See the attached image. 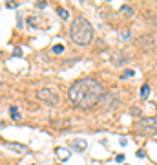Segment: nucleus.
Wrapping results in <instances>:
<instances>
[{"mask_svg":"<svg viewBox=\"0 0 157 165\" xmlns=\"http://www.w3.org/2000/svg\"><path fill=\"white\" fill-rule=\"evenodd\" d=\"M35 6H37V7H46V2H37Z\"/></svg>","mask_w":157,"mask_h":165,"instance_id":"obj_19","label":"nucleus"},{"mask_svg":"<svg viewBox=\"0 0 157 165\" xmlns=\"http://www.w3.org/2000/svg\"><path fill=\"white\" fill-rule=\"evenodd\" d=\"M135 128L143 134V136H148V134H152V132H157V116L139 119V121L135 123Z\"/></svg>","mask_w":157,"mask_h":165,"instance_id":"obj_3","label":"nucleus"},{"mask_svg":"<svg viewBox=\"0 0 157 165\" xmlns=\"http://www.w3.org/2000/svg\"><path fill=\"white\" fill-rule=\"evenodd\" d=\"M135 154H137V158H144V156H146V152H144V151H137Z\"/></svg>","mask_w":157,"mask_h":165,"instance_id":"obj_16","label":"nucleus"},{"mask_svg":"<svg viewBox=\"0 0 157 165\" xmlns=\"http://www.w3.org/2000/svg\"><path fill=\"white\" fill-rule=\"evenodd\" d=\"M134 73H135V72H134V70H126V72H124V73H122V75H121V77H122V79H126V77H132V75H134Z\"/></svg>","mask_w":157,"mask_h":165,"instance_id":"obj_14","label":"nucleus"},{"mask_svg":"<svg viewBox=\"0 0 157 165\" xmlns=\"http://www.w3.org/2000/svg\"><path fill=\"white\" fill-rule=\"evenodd\" d=\"M9 112L13 114V119H20V116H18V110H17V107H11V108H9Z\"/></svg>","mask_w":157,"mask_h":165,"instance_id":"obj_13","label":"nucleus"},{"mask_svg":"<svg viewBox=\"0 0 157 165\" xmlns=\"http://www.w3.org/2000/svg\"><path fill=\"white\" fill-rule=\"evenodd\" d=\"M70 37L78 46H86V44H90L93 41V26L84 17L73 18V22L70 26Z\"/></svg>","mask_w":157,"mask_h":165,"instance_id":"obj_2","label":"nucleus"},{"mask_svg":"<svg viewBox=\"0 0 157 165\" xmlns=\"http://www.w3.org/2000/svg\"><path fill=\"white\" fill-rule=\"evenodd\" d=\"M0 57H2V52H0Z\"/></svg>","mask_w":157,"mask_h":165,"instance_id":"obj_20","label":"nucleus"},{"mask_svg":"<svg viewBox=\"0 0 157 165\" xmlns=\"http://www.w3.org/2000/svg\"><path fill=\"white\" fill-rule=\"evenodd\" d=\"M57 13L60 15V18H68V17H70V13H68L64 7H58V9H57Z\"/></svg>","mask_w":157,"mask_h":165,"instance_id":"obj_11","label":"nucleus"},{"mask_svg":"<svg viewBox=\"0 0 157 165\" xmlns=\"http://www.w3.org/2000/svg\"><path fill=\"white\" fill-rule=\"evenodd\" d=\"M121 11L124 15H128V17H134V7H132V6H126V4H124V6H121Z\"/></svg>","mask_w":157,"mask_h":165,"instance_id":"obj_10","label":"nucleus"},{"mask_svg":"<svg viewBox=\"0 0 157 165\" xmlns=\"http://www.w3.org/2000/svg\"><path fill=\"white\" fill-rule=\"evenodd\" d=\"M71 145H73V147H77L75 149V151H86V147H88V143L84 141V139H81V138H78V139H73V141H71Z\"/></svg>","mask_w":157,"mask_h":165,"instance_id":"obj_6","label":"nucleus"},{"mask_svg":"<svg viewBox=\"0 0 157 165\" xmlns=\"http://www.w3.org/2000/svg\"><path fill=\"white\" fill-rule=\"evenodd\" d=\"M17 6H18L17 2H7V4H6V7H17Z\"/></svg>","mask_w":157,"mask_h":165,"instance_id":"obj_17","label":"nucleus"},{"mask_svg":"<svg viewBox=\"0 0 157 165\" xmlns=\"http://www.w3.org/2000/svg\"><path fill=\"white\" fill-rule=\"evenodd\" d=\"M139 96H141V99H146V97H148V96H150V86H148V84H144V86H143V88H141V92H139Z\"/></svg>","mask_w":157,"mask_h":165,"instance_id":"obj_9","label":"nucleus"},{"mask_svg":"<svg viewBox=\"0 0 157 165\" xmlns=\"http://www.w3.org/2000/svg\"><path fill=\"white\" fill-rule=\"evenodd\" d=\"M106 94L104 84L95 77L77 79L68 90V99L78 108H93L101 103L102 96Z\"/></svg>","mask_w":157,"mask_h":165,"instance_id":"obj_1","label":"nucleus"},{"mask_svg":"<svg viewBox=\"0 0 157 165\" xmlns=\"http://www.w3.org/2000/svg\"><path fill=\"white\" fill-rule=\"evenodd\" d=\"M55 154H57L60 160H68V158H70V151H66V149H57Z\"/></svg>","mask_w":157,"mask_h":165,"instance_id":"obj_8","label":"nucleus"},{"mask_svg":"<svg viewBox=\"0 0 157 165\" xmlns=\"http://www.w3.org/2000/svg\"><path fill=\"white\" fill-rule=\"evenodd\" d=\"M132 37V33L130 31H124V33H121V39H130Z\"/></svg>","mask_w":157,"mask_h":165,"instance_id":"obj_15","label":"nucleus"},{"mask_svg":"<svg viewBox=\"0 0 157 165\" xmlns=\"http://www.w3.org/2000/svg\"><path fill=\"white\" fill-rule=\"evenodd\" d=\"M37 99L46 103V105H51V107H57L58 101H60V99H58V94L53 88H40L37 92Z\"/></svg>","mask_w":157,"mask_h":165,"instance_id":"obj_4","label":"nucleus"},{"mask_svg":"<svg viewBox=\"0 0 157 165\" xmlns=\"http://www.w3.org/2000/svg\"><path fill=\"white\" fill-rule=\"evenodd\" d=\"M7 149H11L15 152H26L28 151V147L22 145V143H7Z\"/></svg>","mask_w":157,"mask_h":165,"instance_id":"obj_7","label":"nucleus"},{"mask_svg":"<svg viewBox=\"0 0 157 165\" xmlns=\"http://www.w3.org/2000/svg\"><path fill=\"white\" fill-rule=\"evenodd\" d=\"M139 46L143 50H152L155 46V37L154 35H143V37L139 39Z\"/></svg>","mask_w":157,"mask_h":165,"instance_id":"obj_5","label":"nucleus"},{"mask_svg":"<svg viewBox=\"0 0 157 165\" xmlns=\"http://www.w3.org/2000/svg\"><path fill=\"white\" fill-rule=\"evenodd\" d=\"M115 160H117V162H124V156H122V154H117Z\"/></svg>","mask_w":157,"mask_h":165,"instance_id":"obj_18","label":"nucleus"},{"mask_svg":"<svg viewBox=\"0 0 157 165\" xmlns=\"http://www.w3.org/2000/svg\"><path fill=\"white\" fill-rule=\"evenodd\" d=\"M64 52V46H62V44H55V46H53V53H62Z\"/></svg>","mask_w":157,"mask_h":165,"instance_id":"obj_12","label":"nucleus"}]
</instances>
